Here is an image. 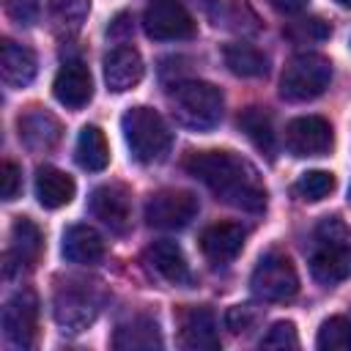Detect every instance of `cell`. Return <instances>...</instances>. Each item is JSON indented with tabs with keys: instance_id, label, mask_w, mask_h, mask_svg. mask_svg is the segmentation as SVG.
<instances>
[{
	"instance_id": "cell-33",
	"label": "cell",
	"mask_w": 351,
	"mask_h": 351,
	"mask_svg": "<svg viewBox=\"0 0 351 351\" xmlns=\"http://www.w3.org/2000/svg\"><path fill=\"white\" fill-rule=\"evenodd\" d=\"M5 14L16 25H36V19H38V0H5Z\"/></svg>"
},
{
	"instance_id": "cell-12",
	"label": "cell",
	"mask_w": 351,
	"mask_h": 351,
	"mask_svg": "<svg viewBox=\"0 0 351 351\" xmlns=\"http://www.w3.org/2000/svg\"><path fill=\"white\" fill-rule=\"evenodd\" d=\"M96 313H99V304H96V299L90 296L88 288L66 285L55 293V321L69 332L88 329L93 324Z\"/></svg>"
},
{
	"instance_id": "cell-4",
	"label": "cell",
	"mask_w": 351,
	"mask_h": 351,
	"mask_svg": "<svg viewBox=\"0 0 351 351\" xmlns=\"http://www.w3.org/2000/svg\"><path fill=\"white\" fill-rule=\"evenodd\" d=\"M329 80L332 63L324 55L302 52L285 63L280 77V96L285 101H310L329 88Z\"/></svg>"
},
{
	"instance_id": "cell-27",
	"label": "cell",
	"mask_w": 351,
	"mask_h": 351,
	"mask_svg": "<svg viewBox=\"0 0 351 351\" xmlns=\"http://www.w3.org/2000/svg\"><path fill=\"white\" fill-rule=\"evenodd\" d=\"M11 255L22 263V266H33L36 258L41 255V230L33 219L19 217L11 225Z\"/></svg>"
},
{
	"instance_id": "cell-8",
	"label": "cell",
	"mask_w": 351,
	"mask_h": 351,
	"mask_svg": "<svg viewBox=\"0 0 351 351\" xmlns=\"http://www.w3.org/2000/svg\"><path fill=\"white\" fill-rule=\"evenodd\" d=\"M332 143H335V134L326 118L302 115L285 126V145L293 156H324L329 154Z\"/></svg>"
},
{
	"instance_id": "cell-25",
	"label": "cell",
	"mask_w": 351,
	"mask_h": 351,
	"mask_svg": "<svg viewBox=\"0 0 351 351\" xmlns=\"http://www.w3.org/2000/svg\"><path fill=\"white\" fill-rule=\"evenodd\" d=\"M74 159L88 173H99V170L107 167L110 148H107L104 132L99 126H82L80 129V137H77V145H74Z\"/></svg>"
},
{
	"instance_id": "cell-13",
	"label": "cell",
	"mask_w": 351,
	"mask_h": 351,
	"mask_svg": "<svg viewBox=\"0 0 351 351\" xmlns=\"http://www.w3.org/2000/svg\"><path fill=\"white\" fill-rule=\"evenodd\" d=\"M178 343L189 351H214L219 348L217 318L208 307H184L178 313Z\"/></svg>"
},
{
	"instance_id": "cell-16",
	"label": "cell",
	"mask_w": 351,
	"mask_h": 351,
	"mask_svg": "<svg viewBox=\"0 0 351 351\" xmlns=\"http://www.w3.org/2000/svg\"><path fill=\"white\" fill-rule=\"evenodd\" d=\"M244 236L247 233L239 222H214L200 233V250L211 263L225 266L241 252Z\"/></svg>"
},
{
	"instance_id": "cell-39",
	"label": "cell",
	"mask_w": 351,
	"mask_h": 351,
	"mask_svg": "<svg viewBox=\"0 0 351 351\" xmlns=\"http://www.w3.org/2000/svg\"><path fill=\"white\" fill-rule=\"evenodd\" d=\"M348 197H351V189H348Z\"/></svg>"
},
{
	"instance_id": "cell-23",
	"label": "cell",
	"mask_w": 351,
	"mask_h": 351,
	"mask_svg": "<svg viewBox=\"0 0 351 351\" xmlns=\"http://www.w3.org/2000/svg\"><path fill=\"white\" fill-rule=\"evenodd\" d=\"M206 11H208L211 22L217 27H225V30L255 33L261 27L258 14L247 3H241V0H208L206 3Z\"/></svg>"
},
{
	"instance_id": "cell-17",
	"label": "cell",
	"mask_w": 351,
	"mask_h": 351,
	"mask_svg": "<svg viewBox=\"0 0 351 351\" xmlns=\"http://www.w3.org/2000/svg\"><path fill=\"white\" fill-rule=\"evenodd\" d=\"M143 58L134 47H115L104 55V82L112 93H123L143 80Z\"/></svg>"
},
{
	"instance_id": "cell-7",
	"label": "cell",
	"mask_w": 351,
	"mask_h": 351,
	"mask_svg": "<svg viewBox=\"0 0 351 351\" xmlns=\"http://www.w3.org/2000/svg\"><path fill=\"white\" fill-rule=\"evenodd\" d=\"M197 217V197L184 189H162L145 203V222L156 230H181Z\"/></svg>"
},
{
	"instance_id": "cell-38",
	"label": "cell",
	"mask_w": 351,
	"mask_h": 351,
	"mask_svg": "<svg viewBox=\"0 0 351 351\" xmlns=\"http://www.w3.org/2000/svg\"><path fill=\"white\" fill-rule=\"evenodd\" d=\"M337 5H343V8H351V0H335Z\"/></svg>"
},
{
	"instance_id": "cell-5",
	"label": "cell",
	"mask_w": 351,
	"mask_h": 351,
	"mask_svg": "<svg viewBox=\"0 0 351 351\" xmlns=\"http://www.w3.org/2000/svg\"><path fill=\"white\" fill-rule=\"evenodd\" d=\"M250 291L261 302H288L299 291V274L288 255L269 252L258 261L250 277Z\"/></svg>"
},
{
	"instance_id": "cell-3",
	"label": "cell",
	"mask_w": 351,
	"mask_h": 351,
	"mask_svg": "<svg viewBox=\"0 0 351 351\" xmlns=\"http://www.w3.org/2000/svg\"><path fill=\"white\" fill-rule=\"evenodd\" d=\"M121 129H123V140H126L132 156L140 165H154V162L165 159V154L170 148V129L156 110H151V107L126 110L121 118Z\"/></svg>"
},
{
	"instance_id": "cell-18",
	"label": "cell",
	"mask_w": 351,
	"mask_h": 351,
	"mask_svg": "<svg viewBox=\"0 0 351 351\" xmlns=\"http://www.w3.org/2000/svg\"><path fill=\"white\" fill-rule=\"evenodd\" d=\"M16 129H19L22 145L30 148V151H49V148H55L58 140H60V132H63L60 121L52 112L41 110V107H33L25 115H19Z\"/></svg>"
},
{
	"instance_id": "cell-26",
	"label": "cell",
	"mask_w": 351,
	"mask_h": 351,
	"mask_svg": "<svg viewBox=\"0 0 351 351\" xmlns=\"http://www.w3.org/2000/svg\"><path fill=\"white\" fill-rule=\"evenodd\" d=\"M239 129L247 134V140L266 156L274 154V143H277V134H274V126H271V115L263 110V107H247L241 110L239 115Z\"/></svg>"
},
{
	"instance_id": "cell-31",
	"label": "cell",
	"mask_w": 351,
	"mask_h": 351,
	"mask_svg": "<svg viewBox=\"0 0 351 351\" xmlns=\"http://www.w3.org/2000/svg\"><path fill=\"white\" fill-rule=\"evenodd\" d=\"M299 337H296V326L291 321H277L266 329V335L261 337V348H296Z\"/></svg>"
},
{
	"instance_id": "cell-22",
	"label": "cell",
	"mask_w": 351,
	"mask_h": 351,
	"mask_svg": "<svg viewBox=\"0 0 351 351\" xmlns=\"http://www.w3.org/2000/svg\"><path fill=\"white\" fill-rule=\"evenodd\" d=\"M74 178L58 167H38L36 173V197L44 208H60V206H69L71 197H74Z\"/></svg>"
},
{
	"instance_id": "cell-36",
	"label": "cell",
	"mask_w": 351,
	"mask_h": 351,
	"mask_svg": "<svg viewBox=\"0 0 351 351\" xmlns=\"http://www.w3.org/2000/svg\"><path fill=\"white\" fill-rule=\"evenodd\" d=\"M134 19H132V14H118L112 22H110V27H107V36L110 38H115V41H123V38H129L132 33H134V25H132Z\"/></svg>"
},
{
	"instance_id": "cell-2",
	"label": "cell",
	"mask_w": 351,
	"mask_h": 351,
	"mask_svg": "<svg viewBox=\"0 0 351 351\" xmlns=\"http://www.w3.org/2000/svg\"><path fill=\"white\" fill-rule=\"evenodd\" d=\"M222 93L211 82L184 80L170 90V107L181 126L195 132H211L222 118Z\"/></svg>"
},
{
	"instance_id": "cell-10",
	"label": "cell",
	"mask_w": 351,
	"mask_h": 351,
	"mask_svg": "<svg viewBox=\"0 0 351 351\" xmlns=\"http://www.w3.org/2000/svg\"><path fill=\"white\" fill-rule=\"evenodd\" d=\"M90 214L104 222L110 230L123 233L132 222V197L129 189L123 184H101L90 192V203H88Z\"/></svg>"
},
{
	"instance_id": "cell-28",
	"label": "cell",
	"mask_w": 351,
	"mask_h": 351,
	"mask_svg": "<svg viewBox=\"0 0 351 351\" xmlns=\"http://www.w3.org/2000/svg\"><path fill=\"white\" fill-rule=\"evenodd\" d=\"M315 346L321 351H351V321L343 315H332L321 324Z\"/></svg>"
},
{
	"instance_id": "cell-15",
	"label": "cell",
	"mask_w": 351,
	"mask_h": 351,
	"mask_svg": "<svg viewBox=\"0 0 351 351\" xmlns=\"http://www.w3.org/2000/svg\"><path fill=\"white\" fill-rule=\"evenodd\" d=\"M143 261L165 282H170V285H192L189 263H186V258H184V252H181V247L176 241H154V244H148L145 252H143Z\"/></svg>"
},
{
	"instance_id": "cell-30",
	"label": "cell",
	"mask_w": 351,
	"mask_h": 351,
	"mask_svg": "<svg viewBox=\"0 0 351 351\" xmlns=\"http://www.w3.org/2000/svg\"><path fill=\"white\" fill-rule=\"evenodd\" d=\"M329 33H332V27H329V22H324L321 16H302V19L291 22V25L285 27V36H288L291 41H296V44L324 41V38H329Z\"/></svg>"
},
{
	"instance_id": "cell-9",
	"label": "cell",
	"mask_w": 351,
	"mask_h": 351,
	"mask_svg": "<svg viewBox=\"0 0 351 351\" xmlns=\"http://www.w3.org/2000/svg\"><path fill=\"white\" fill-rule=\"evenodd\" d=\"M36 318H38V302L30 291H22L11 296L3 307V335L16 348H30L36 337Z\"/></svg>"
},
{
	"instance_id": "cell-32",
	"label": "cell",
	"mask_w": 351,
	"mask_h": 351,
	"mask_svg": "<svg viewBox=\"0 0 351 351\" xmlns=\"http://www.w3.org/2000/svg\"><path fill=\"white\" fill-rule=\"evenodd\" d=\"M90 3L88 0H58L52 14H55V22L60 25H71V27H80V22L85 19Z\"/></svg>"
},
{
	"instance_id": "cell-29",
	"label": "cell",
	"mask_w": 351,
	"mask_h": 351,
	"mask_svg": "<svg viewBox=\"0 0 351 351\" xmlns=\"http://www.w3.org/2000/svg\"><path fill=\"white\" fill-rule=\"evenodd\" d=\"M293 189H296V195H299L302 200L318 203V200H324V197L332 195V189H335V176H332L329 170H307V173L299 176V181H296Z\"/></svg>"
},
{
	"instance_id": "cell-37",
	"label": "cell",
	"mask_w": 351,
	"mask_h": 351,
	"mask_svg": "<svg viewBox=\"0 0 351 351\" xmlns=\"http://www.w3.org/2000/svg\"><path fill=\"white\" fill-rule=\"evenodd\" d=\"M274 11H280V14H299V11H304L307 8V3L310 0H266Z\"/></svg>"
},
{
	"instance_id": "cell-34",
	"label": "cell",
	"mask_w": 351,
	"mask_h": 351,
	"mask_svg": "<svg viewBox=\"0 0 351 351\" xmlns=\"http://www.w3.org/2000/svg\"><path fill=\"white\" fill-rule=\"evenodd\" d=\"M0 181H3V186H0L3 200H16L19 192H22V173H19V167H16L11 159L3 162V176H0Z\"/></svg>"
},
{
	"instance_id": "cell-11",
	"label": "cell",
	"mask_w": 351,
	"mask_h": 351,
	"mask_svg": "<svg viewBox=\"0 0 351 351\" xmlns=\"http://www.w3.org/2000/svg\"><path fill=\"white\" fill-rule=\"evenodd\" d=\"M310 274L321 285H337L351 277V244L346 239H321L310 255Z\"/></svg>"
},
{
	"instance_id": "cell-20",
	"label": "cell",
	"mask_w": 351,
	"mask_h": 351,
	"mask_svg": "<svg viewBox=\"0 0 351 351\" xmlns=\"http://www.w3.org/2000/svg\"><path fill=\"white\" fill-rule=\"evenodd\" d=\"M36 71H38V63H36V55L33 49L16 44V41H3V49H0V74H3V82L11 85V88H25L36 80Z\"/></svg>"
},
{
	"instance_id": "cell-19",
	"label": "cell",
	"mask_w": 351,
	"mask_h": 351,
	"mask_svg": "<svg viewBox=\"0 0 351 351\" xmlns=\"http://www.w3.org/2000/svg\"><path fill=\"white\" fill-rule=\"evenodd\" d=\"M60 252L69 263L90 266V263H99L104 258V239L90 225H71L63 233Z\"/></svg>"
},
{
	"instance_id": "cell-35",
	"label": "cell",
	"mask_w": 351,
	"mask_h": 351,
	"mask_svg": "<svg viewBox=\"0 0 351 351\" xmlns=\"http://www.w3.org/2000/svg\"><path fill=\"white\" fill-rule=\"evenodd\" d=\"M258 321V313L255 310H250L247 304H239V307H230L228 310V315H225V324H228V329L230 332H247V329H252V324Z\"/></svg>"
},
{
	"instance_id": "cell-14",
	"label": "cell",
	"mask_w": 351,
	"mask_h": 351,
	"mask_svg": "<svg viewBox=\"0 0 351 351\" xmlns=\"http://www.w3.org/2000/svg\"><path fill=\"white\" fill-rule=\"evenodd\" d=\"M52 93L55 99L69 107V110H80L90 101L93 96V80H90V71L82 60H66L58 74H55V82H52Z\"/></svg>"
},
{
	"instance_id": "cell-1",
	"label": "cell",
	"mask_w": 351,
	"mask_h": 351,
	"mask_svg": "<svg viewBox=\"0 0 351 351\" xmlns=\"http://www.w3.org/2000/svg\"><path fill=\"white\" fill-rule=\"evenodd\" d=\"M184 170L203 181L222 203L258 214L266 208V186L258 170L233 151H189Z\"/></svg>"
},
{
	"instance_id": "cell-24",
	"label": "cell",
	"mask_w": 351,
	"mask_h": 351,
	"mask_svg": "<svg viewBox=\"0 0 351 351\" xmlns=\"http://www.w3.org/2000/svg\"><path fill=\"white\" fill-rule=\"evenodd\" d=\"M222 60L228 66L230 74L236 77H244V80H255V77H263L269 71V60L266 55L252 47V44H244V41H230L222 47Z\"/></svg>"
},
{
	"instance_id": "cell-6",
	"label": "cell",
	"mask_w": 351,
	"mask_h": 351,
	"mask_svg": "<svg viewBox=\"0 0 351 351\" xmlns=\"http://www.w3.org/2000/svg\"><path fill=\"white\" fill-rule=\"evenodd\" d=\"M143 30L154 41H184L195 36L197 25L178 0H154L143 14Z\"/></svg>"
},
{
	"instance_id": "cell-21",
	"label": "cell",
	"mask_w": 351,
	"mask_h": 351,
	"mask_svg": "<svg viewBox=\"0 0 351 351\" xmlns=\"http://www.w3.org/2000/svg\"><path fill=\"white\" fill-rule=\"evenodd\" d=\"M112 346L118 351H148V348H162V332L159 324L148 315H134L132 321H123L115 335Z\"/></svg>"
}]
</instances>
